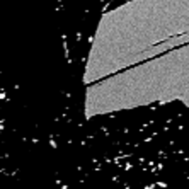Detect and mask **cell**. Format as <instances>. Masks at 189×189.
I'll return each instance as SVG.
<instances>
[{"label":"cell","mask_w":189,"mask_h":189,"mask_svg":"<svg viewBox=\"0 0 189 189\" xmlns=\"http://www.w3.org/2000/svg\"><path fill=\"white\" fill-rule=\"evenodd\" d=\"M15 114L14 102L5 87L0 85V179L12 172V164L15 159Z\"/></svg>","instance_id":"cell-1"}]
</instances>
